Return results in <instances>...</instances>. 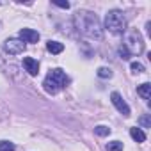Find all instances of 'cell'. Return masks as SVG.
I'll list each match as a JSON object with an SVG mask.
<instances>
[{
  "label": "cell",
  "instance_id": "1",
  "mask_svg": "<svg viewBox=\"0 0 151 151\" xmlns=\"http://www.w3.org/2000/svg\"><path fill=\"white\" fill-rule=\"evenodd\" d=\"M75 25H77V30L89 37V39H101L103 37V30H101V23L98 20V16L91 11H78L75 14Z\"/></svg>",
  "mask_w": 151,
  "mask_h": 151
},
{
  "label": "cell",
  "instance_id": "2",
  "mask_svg": "<svg viewBox=\"0 0 151 151\" xmlns=\"http://www.w3.org/2000/svg\"><path fill=\"white\" fill-rule=\"evenodd\" d=\"M69 78H68V75L60 69V68H55V69H50L48 75H46V78L43 80V87L48 94H57L60 89H64L68 86Z\"/></svg>",
  "mask_w": 151,
  "mask_h": 151
},
{
  "label": "cell",
  "instance_id": "3",
  "mask_svg": "<svg viewBox=\"0 0 151 151\" xmlns=\"http://www.w3.org/2000/svg\"><path fill=\"white\" fill-rule=\"evenodd\" d=\"M105 29L112 34H123L126 32V18L121 11L114 9V11H109L107 16H105Z\"/></svg>",
  "mask_w": 151,
  "mask_h": 151
},
{
  "label": "cell",
  "instance_id": "4",
  "mask_svg": "<svg viewBox=\"0 0 151 151\" xmlns=\"http://www.w3.org/2000/svg\"><path fill=\"white\" fill-rule=\"evenodd\" d=\"M130 55H140L144 52V39L140 36L139 30H130L126 32V37H124V45H123Z\"/></svg>",
  "mask_w": 151,
  "mask_h": 151
},
{
  "label": "cell",
  "instance_id": "5",
  "mask_svg": "<svg viewBox=\"0 0 151 151\" xmlns=\"http://www.w3.org/2000/svg\"><path fill=\"white\" fill-rule=\"evenodd\" d=\"M4 50H6L7 53H11V55H20V53L25 52V43H23L22 39L11 37V39H7V41L4 43Z\"/></svg>",
  "mask_w": 151,
  "mask_h": 151
},
{
  "label": "cell",
  "instance_id": "6",
  "mask_svg": "<svg viewBox=\"0 0 151 151\" xmlns=\"http://www.w3.org/2000/svg\"><path fill=\"white\" fill-rule=\"evenodd\" d=\"M110 100H112L114 107H116L123 116H130V107H128V103L123 100V96H121L119 93H112V94H110Z\"/></svg>",
  "mask_w": 151,
  "mask_h": 151
},
{
  "label": "cell",
  "instance_id": "7",
  "mask_svg": "<svg viewBox=\"0 0 151 151\" xmlns=\"http://www.w3.org/2000/svg\"><path fill=\"white\" fill-rule=\"evenodd\" d=\"M20 37L23 43H37L39 41V32L32 30V29H22L20 30Z\"/></svg>",
  "mask_w": 151,
  "mask_h": 151
},
{
  "label": "cell",
  "instance_id": "8",
  "mask_svg": "<svg viewBox=\"0 0 151 151\" xmlns=\"http://www.w3.org/2000/svg\"><path fill=\"white\" fill-rule=\"evenodd\" d=\"M23 66H25L27 73L32 75V77H36V75L39 73V62L36 59H32V57H25L23 59Z\"/></svg>",
  "mask_w": 151,
  "mask_h": 151
},
{
  "label": "cell",
  "instance_id": "9",
  "mask_svg": "<svg viewBox=\"0 0 151 151\" xmlns=\"http://www.w3.org/2000/svg\"><path fill=\"white\" fill-rule=\"evenodd\" d=\"M137 94L142 98V100H149V96H151V84H142V86H139L137 87Z\"/></svg>",
  "mask_w": 151,
  "mask_h": 151
},
{
  "label": "cell",
  "instance_id": "10",
  "mask_svg": "<svg viewBox=\"0 0 151 151\" xmlns=\"http://www.w3.org/2000/svg\"><path fill=\"white\" fill-rule=\"evenodd\" d=\"M130 135H132V139L135 140V142H144L146 140V133L140 130V128H130Z\"/></svg>",
  "mask_w": 151,
  "mask_h": 151
},
{
  "label": "cell",
  "instance_id": "11",
  "mask_svg": "<svg viewBox=\"0 0 151 151\" xmlns=\"http://www.w3.org/2000/svg\"><path fill=\"white\" fill-rule=\"evenodd\" d=\"M46 48H48L50 53H60V52L64 50V45L59 43V41H48V43H46Z\"/></svg>",
  "mask_w": 151,
  "mask_h": 151
},
{
  "label": "cell",
  "instance_id": "12",
  "mask_svg": "<svg viewBox=\"0 0 151 151\" xmlns=\"http://www.w3.org/2000/svg\"><path fill=\"white\" fill-rule=\"evenodd\" d=\"M107 151H123V142L121 140H112L107 144Z\"/></svg>",
  "mask_w": 151,
  "mask_h": 151
},
{
  "label": "cell",
  "instance_id": "13",
  "mask_svg": "<svg viewBox=\"0 0 151 151\" xmlns=\"http://www.w3.org/2000/svg\"><path fill=\"white\" fill-rule=\"evenodd\" d=\"M94 133H96V135H100V137H105V135H109V133H110V128H109V126L100 124V126H96V128H94Z\"/></svg>",
  "mask_w": 151,
  "mask_h": 151
},
{
  "label": "cell",
  "instance_id": "14",
  "mask_svg": "<svg viewBox=\"0 0 151 151\" xmlns=\"http://www.w3.org/2000/svg\"><path fill=\"white\" fill-rule=\"evenodd\" d=\"M98 77L100 78H110L112 77V69L110 68H100L98 69Z\"/></svg>",
  "mask_w": 151,
  "mask_h": 151
},
{
  "label": "cell",
  "instance_id": "15",
  "mask_svg": "<svg viewBox=\"0 0 151 151\" xmlns=\"http://www.w3.org/2000/svg\"><path fill=\"white\" fill-rule=\"evenodd\" d=\"M0 151H14V144L9 140H0Z\"/></svg>",
  "mask_w": 151,
  "mask_h": 151
},
{
  "label": "cell",
  "instance_id": "16",
  "mask_svg": "<svg viewBox=\"0 0 151 151\" xmlns=\"http://www.w3.org/2000/svg\"><path fill=\"white\" fill-rule=\"evenodd\" d=\"M132 71L139 75V73H142V71H144V66H142L140 62H132Z\"/></svg>",
  "mask_w": 151,
  "mask_h": 151
},
{
  "label": "cell",
  "instance_id": "17",
  "mask_svg": "<svg viewBox=\"0 0 151 151\" xmlns=\"http://www.w3.org/2000/svg\"><path fill=\"white\" fill-rule=\"evenodd\" d=\"M119 55H121V59H130V52L124 46H119Z\"/></svg>",
  "mask_w": 151,
  "mask_h": 151
},
{
  "label": "cell",
  "instance_id": "18",
  "mask_svg": "<svg viewBox=\"0 0 151 151\" xmlns=\"http://www.w3.org/2000/svg\"><path fill=\"white\" fill-rule=\"evenodd\" d=\"M140 124H144L146 128H149V126H151V121H149V117H147V116L140 117Z\"/></svg>",
  "mask_w": 151,
  "mask_h": 151
},
{
  "label": "cell",
  "instance_id": "19",
  "mask_svg": "<svg viewBox=\"0 0 151 151\" xmlns=\"http://www.w3.org/2000/svg\"><path fill=\"white\" fill-rule=\"evenodd\" d=\"M55 6H59V7H62V9H68V7H69L68 2H55Z\"/></svg>",
  "mask_w": 151,
  "mask_h": 151
}]
</instances>
